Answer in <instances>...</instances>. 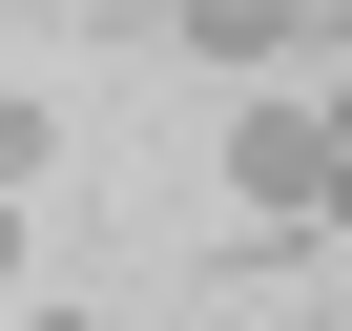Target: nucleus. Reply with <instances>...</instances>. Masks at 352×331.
<instances>
[{
    "label": "nucleus",
    "instance_id": "f257e3e1",
    "mask_svg": "<svg viewBox=\"0 0 352 331\" xmlns=\"http://www.w3.org/2000/svg\"><path fill=\"white\" fill-rule=\"evenodd\" d=\"M228 187H249V228L290 249V228H331V104L311 83H270L249 124H228Z\"/></svg>",
    "mask_w": 352,
    "mask_h": 331
},
{
    "label": "nucleus",
    "instance_id": "f03ea898",
    "mask_svg": "<svg viewBox=\"0 0 352 331\" xmlns=\"http://www.w3.org/2000/svg\"><path fill=\"white\" fill-rule=\"evenodd\" d=\"M42 166H63V124H42L21 83H0V207H21V187H42Z\"/></svg>",
    "mask_w": 352,
    "mask_h": 331
},
{
    "label": "nucleus",
    "instance_id": "7ed1b4c3",
    "mask_svg": "<svg viewBox=\"0 0 352 331\" xmlns=\"http://www.w3.org/2000/svg\"><path fill=\"white\" fill-rule=\"evenodd\" d=\"M331 228H352V83H331Z\"/></svg>",
    "mask_w": 352,
    "mask_h": 331
},
{
    "label": "nucleus",
    "instance_id": "20e7f679",
    "mask_svg": "<svg viewBox=\"0 0 352 331\" xmlns=\"http://www.w3.org/2000/svg\"><path fill=\"white\" fill-rule=\"evenodd\" d=\"M0 269H21V207H0Z\"/></svg>",
    "mask_w": 352,
    "mask_h": 331
},
{
    "label": "nucleus",
    "instance_id": "39448f33",
    "mask_svg": "<svg viewBox=\"0 0 352 331\" xmlns=\"http://www.w3.org/2000/svg\"><path fill=\"white\" fill-rule=\"evenodd\" d=\"M21 331H83V310H21Z\"/></svg>",
    "mask_w": 352,
    "mask_h": 331
}]
</instances>
